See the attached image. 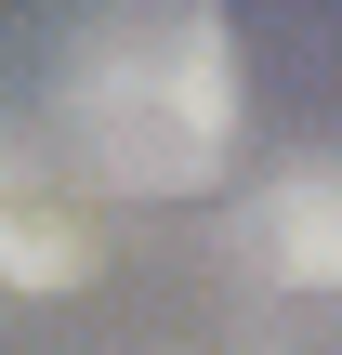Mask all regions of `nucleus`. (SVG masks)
<instances>
[{"instance_id":"obj_1","label":"nucleus","mask_w":342,"mask_h":355,"mask_svg":"<svg viewBox=\"0 0 342 355\" xmlns=\"http://www.w3.org/2000/svg\"><path fill=\"white\" fill-rule=\"evenodd\" d=\"M66 145L105 198H211L237 158V40L211 0H105L66 40Z\"/></svg>"},{"instance_id":"obj_2","label":"nucleus","mask_w":342,"mask_h":355,"mask_svg":"<svg viewBox=\"0 0 342 355\" xmlns=\"http://www.w3.org/2000/svg\"><path fill=\"white\" fill-rule=\"evenodd\" d=\"M92 277H105V184L79 171V145L0 132V290L66 303Z\"/></svg>"},{"instance_id":"obj_3","label":"nucleus","mask_w":342,"mask_h":355,"mask_svg":"<svg viewBox=\"0 0 342 355\" xmlns=\"http://www.w3.org/2000/svg\"><path fill=\"white\" fill-rule=\"evenodd\" d=\"M237 263L290 303H342V158H290L237 211Z\"/></svg>"}]
</instances>
